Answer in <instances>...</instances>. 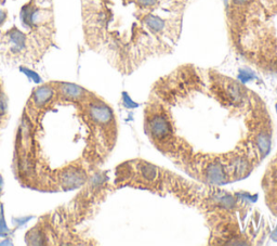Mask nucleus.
<instances>
[{"label": "nucleus", "instance_id": "obj_1", "mask_svg": "<svg viewBox=\"0 0 277 246\" xmlns=\"http://www.w3.org/2000/svg\"><path fill=\"white\" fill-rule=\"evenodd\" d=\"M117 136L116 114L103 98L75 83H45L34 90L21 117L16 178L44 192L80 188L105 163Z\"/></svg>", "mask_w": 277, "mask_h": 246}, {"label": "nucleus", "instance_id": "obj_2", "mask_svg": "<svg viewBox=\"0 0 277 246\" xmlns=\"http://www.w3.org/2000/svg\"><path fill=\"white\" fill-rule=\"evenodd\" d=\"M172 196L184 205L196 208L204 216L209 229L210 244L254 243L251 233L247 232L244 226L251 205L238 192L182 177Z\"/></svg>", "mask_w": 277, "mask_h": 246}, {"label": "nucleus", "instance_id": "obj_3", "mask_svg": "<svg viewBox=\"0 0 277 246\" xmlns=\"http://www.w3.org/2000/svg\"><path fill=\"white\" fill-rule=\"evenodd\" d=\"M178 173L143 159L119 164L115 169V188H132L166 196L170 194Z\"/></svg>", "mask_w": 277, "mask_h": 246}, {"label": "nucleus", "instance_id": "obj_4", "mask_svg": "<svg viewBox=\"0 0 277 246\" xmlns=\"http://www.w3.org/2000/svg\"><path fill=\"white\" fill-rule=\"evenodd\" d=\"M262 191L268 208L277 216V153L271 160L262 177Z\"/></svg>", "mask_w": 277, "mask_h": 246}, {"label": "nucleus", "instance_id": "obj_5", "mask_svg": "<svg viewBox=\"0 0 277 246\" xmlns=\"http://www.w3.org/2000/svg\"><path fill=\"white\" fill-rule=\"evenodd\" d=\"M8 115H9L8 97L7 94H5L1 82H0V136H1L2 130L4 129L5 125H7Z\"/></svg>", "mask_w": 277, "mask_h": 246}, {"label": "nucleus", "instance_id": "obj_6", "mask_svg": "<svg viewBox=\"0 0 277 246\" xmlns=\"http://www.w3.org/2000/svg\"><path fill=\"white\" fill-rule=\"evenodd\" d=\"M254 0H232V4H231V10H238V9H243L247 5L250 4Z\"/></svg>", "mask_w": 277, "mask_h": 246}]
</instances>
